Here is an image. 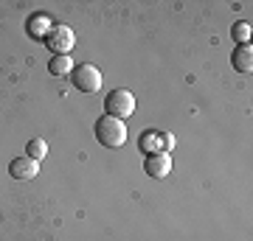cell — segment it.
Masks as SVG:
<instances>
[{
    "mask_svg": "<svg viewBox=\"0 0 253 241\" xmlns=\"http://www.w3.org/2000/svg\"><path fill=\"white\" fill-rule=\"evenodd\" d=\"M93 132H96V140L104 146V149H121L126 143V126L124 121H118L113 115H101L93 126Z\"/></svg>",
    "mask_w": 253,
    "mask_h": 241,
    "instance_id": "cell-1",
    "label": "cell"
},
{
    "mask_svg": "<svg viewBox=\"0 0 253 241\" xmlns=\"http://www.w3.org/2000/svg\"><path fill=\"white\" fill-rule=\"evenodd\" d=\"M104 115H113L118 118V121H124L126 115H132L135 112V96L129 93V90L124 87H118L113 90V93H107V99H104Z\"/></svg>",
    "mask_w": 253,
    "mask_h": 241,
    "instance_id": "cell-2",
    "label": "cell"
},
{
    "mask_svg": "<svg viewBox=\"0 0 253 241\" xmlns=\"http://www.w3.org/2000/svg\"><path fill=\"white\" fill-rule=\"evenodd\" d=\"M71 84L79 90V93H99L101 90V70L90 62L76 65L73 73H71Z\"/></svg>",
    "mask_w": 253,
    "mask_h": 241,
    "instance_id": "cell-3",
    "label": "cell"
},
{
    "mask_svg": "<svg viewBox=\"0 0 253 241\" xmlns=\"http://www.w3.org/2000/svg\"><path fill=\"white\" fill-rule=\"evenodd\" d=\"M42 42L54 51V56H59V54L71 56V48L76 45V36H73V31L68 26H54L51 31H48V36L42 39Z\"/></svg>",
    "mask_w": 253,
    "mask_h": 241,
    "instance_id": "cell-4",
    "label": "cell"
},
{
    "mask_svg": "<svg viewBox=\"0 0 253 241\" xmlns=\"http://www.w3.org/2000/svg\"><path fill=\"white\" fill-rule=\"evenodd\" d=\"M144 171L149 177L155 179H163L169 177V171H172V154L169 152H152L144 157Z\"/></svg>",
    "mask_w": 253,
    "mask_h": 241,
    "instance_id": "cell-5",
    "label": "cell"
},
{
    "mask_svg": "<svg viewBox=\"0 0 253 241\" xmlns=\"http://www.w3.org/2000/svg\"><path fill=\"white\" fill-rule=\"evenodd\" d=\"M54 28V23H51V14H45V11H37V14H31L26 23V34L31 36V39H45L48 31Z\"/></svg>",
    "mask_w": 253,
    "mask_h": 241,
    "instance_id": "cell-6",
    "label": "cell"
},
{
    "mask_svg": "<svg viewBox=\"0 0 253 241\" xmlns=\"http://www.w3.org/2000/svg\"><path fill=\"white\" fill-rule=\"evenodd\" d=\"M9 174L14 179H34L37 174H40V163L26 157V154H20V157H14V160L9 163Z\"/></svg>",
    "mask_w": 253,
    "mask_h": 241,
    "instance_id": "cell-7",
    "label": "cell"
},
{
    "mask_svg": "<svg viewBox=\"0 0 253 241\" xmlns=\"http://www.w3.org/2000/svg\"><path fill=\"white\" fill-rule=\"evenodd\" d=\"M231 62H234V68L239 73H251L253 70V48H251V42L248 45H236L234 54H231Z\"/></svg>",
    "mask_w": 253,
    "mask_h": 241,
    "instance_id": "cell-8",
    "label": "cell"
},
{
    "mask_svg": "<svg viewBox=\"0 0 253 241\" xmlns=\"http://www.w3.org/2000/svg\"><path fill=\"white\" fill-rule=\"evenodd\" d=\"M73 68H76L73 59H71V56H65V54L51 56V62H48V73H51V76H71Z\"/></svg>",
    "mask_w": 253,
    "mask_h": 241,
    "instance_id": "cell-9",
    "label": "cell"
},
{
    "mask_svg": "<svg viewBox=\"0 0 253 241\" xmlns=\"http://www.w3.org/2000/svg\"><path fill=\"white\" fill-rule=\"evenodd\" d=\"M48 154V143L42 140V138H34V140H28V146H26V157H31V160H42Z\"/></svg>",
    "mask_w": 253,
    "mask_h": 241,
    "instance_id": "cell-10",
    "label": "cell"
},
{
    "mask_svg": "<svg viewBox=\"0 0 253 241\" xmlns=\"http://www.w3.org/2000/svg\"><path fill=\"white\" fill-rule=\"evenodd\" d=\"M231 36L236 39V45H248L251 42V23L248 20H236L231 28Z\"/></svg>",
    "mask_w": 253,
    "mask_h": 241,
    "instance_id": "cell-11",
    "label": "cell"
},
{
    "mask_svg": "<svg viewBox=\"0 0 253 241\" xmlns=\"http://www.w3.org/2000/svg\"><path fill=\"white\" fill-rule=\"evenodd\" d=\"M161 135H163V152H172V146H174L172 132H161Z\"/></svg>",
    "mask_w": 253,
    "mask_h": 241,
    "instance_id": "cell-12",
    "label": "cell"
}]
</instances>
